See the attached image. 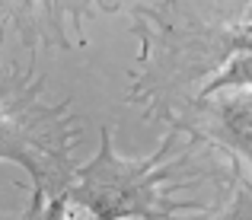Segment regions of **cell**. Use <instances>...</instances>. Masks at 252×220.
I'll use <instances>...</instances> for the list:
<instances>
[{
  "mask_svg": "<svg viewBox=\"0 0 252 220\" xmlns=\"http://www.w3.org/2000/svg\"><path fill=\"white\" fill-rule=\"evenodd\" d=\"M6 29L0 23V159L29 172L32 189L55 191L77 169L74 153L83 125L70 99H48V83L38 70L3 58Z\"/></svg>",
  "mask_w": 252,
  "mask_h": 220,
  "instance_id": "1",
  "label": "cell"
},
{
  "mask_svg": "<svg viewBox=\"0 0 252 220\" xmlns=\"http://www.w3.org/2000/svg\"><path fill=\"white\" fill-rule=\"evenodd\" d=\"M169 137L163 147L147 159L122 157L112 141V128L99 131V150L86 163H77L70 179L55 191L90 208L96 220H169L179 204L169 201L166 182L172 179L176 166L163 163L169 153Z\"/></svg>",
  "mask_w": 252,
  "mask_h": 220,
  "instance_id": "2",
  "label": "cell"
},
{
  "mask_svg": "<svg viewBox=\"0 0 252 220\" xmlns=\"http://www.w3.org/2000/svg\"><path fill=\"white\" fill-rule=\"evenodd\" d=\"M112 13H118V0H0V23L16 32L29 55L83 48L90 42L83 26Z\"/></svg>",
  "mask_w": 252,
  "mask_h": 220,
  "instance_id": "3",
  "label": "cell"
},
{
  "mask_svg": "<svg viewBox=\"0 0 252 220\" xmlns=\"http://www.w3.org/2000/svg\"><path fill=\"white\" fill-rule=\"evenodd\" d=\"M19 191H29L26 195V208L16 220H96L90 208H83L80 201L67 198L64 191H42V189H26L16 185Z\"/></svg>",
  "mask_w": 252,
  "mask_h": 220,
  "instance_id": "4",
  "label": "cell"
}]
</instances>
